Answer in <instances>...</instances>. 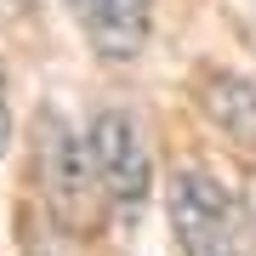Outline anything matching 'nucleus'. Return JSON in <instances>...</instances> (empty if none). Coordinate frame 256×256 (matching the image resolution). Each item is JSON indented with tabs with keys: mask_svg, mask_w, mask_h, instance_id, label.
<instances>
[{
	"mask_svg": "<svg viewBox=\"0 0 256 256\" xmlns=\"http://www.w3.org/2000/svg\"><path fill=\"white\" fill-rule=\"evenodd\" d=\"M205 108H210V120H222L239 142L256 137V86H250V80H239V74H216Z\"/></svg>",
	"mask_w": 256,
	"mask_h": 256,
	"instance_id": "obj_5",
	"label": "nucleus"
},
{
	"mask_svg": "<svg viewBox=\"0 0 256 256\" xmlns=\"http://www.w3.org/2000/svg\"><path fill=\"white\" fill-rule=\"evenodd\" d=\"M12 12H23V0H0V18H12Z\"/></svg>",
	"mask_w": 256,
	"mask_h": 256,
	"instance_id": "obj_8",
	"label": "nucleus"
},
{
	"mask_svg": "<svg viewBox=\"0 0 256 256\" xmlns=\"http://www.w3.org/2000/svg\"><path fill=\"white\" fill-rule=\"evenodd\" d=\"M80 12L86 34L97 40V52L108 63H126V57L142 52V34H148V0H68Z\"/></svg>",
	"mask_w": 256,
	"mask_h": 256,
	"instance_id": "obj_4",
	"label": "nucleus"
},
{
	"mask_svg": "<svg viewBox=\"0 0 256 256\" xmlns=\"http://www.w3.org/2000/svg\"><path fill=\"white\" fill-rule=\"evenodd\" d=\"M34 142H40V188H46V205L63 228H86L97 210V160H92V142L74 137L68 120L46 108L34 120Z\"/></svg>",
	"mask_w": 256,
	"mask_h": 256,
	"instance_id": "obj_2",
	"label": "nucleus"
},
{
	"mask_svg": "<svg viewBox=\"0 0 256 256\" xmlns=\"http://www.w3.org/2000/svg\"><path fill=\"white\" fill-rule=\"evenodd\" d=\"M12 142V102H6V68H0V154Z\"/></svg>",
	"mask_w": 256,
	"mask_h": 256,
	"instance_id": "obj_6",
	"label": "nucleus"
},
{
	"mask_svg": "<svg viewBox=\"0 0 256 256\" xmlns=\"http://www.w3.org/2000/svg\"><path fill=\"white\" fill-rule=\"evenodd\" d=\"M245 210H250V222H256V176H250V188H245Z\"/></svg>",
	"mask_w": 256,
	"mask_h": 256,
	"instance_id": "obj_7",
	"label": "nucleus"
},
{
	"mask_svg": "<svg viewBox=\"0 0 256 256\" xmlns=\"http://www.w3.org/2000/svg\"><path fill=\"white\" fill-rule=\"evenodd\" d=\"M86 142H92V160H97L102 200L137 216V205L148 200V188H154V165H148V148H142L137 120L120 114V108H102L92 120V131H86Z\"/></svg>",
	"mask_w": 256,
	"mask_h": 256,
	"instance_id": "obj_3",
	"label": "nucleus"
},
{
	"mask_svg": "<svg viewBox=\"0 0 256 256\" xmlns=\"http://www.w3.org/2000/svg\"><path fill=\"white\" fill-rule=\"evenodd\" d=\"M165 210L182 256H239V205L205 165H176L165 182Z\"/></svg>",
	"mask_w": 256,
	"mask_h": 256,
	"instance_id": "obj_1",
	"label": "nucleus"
}]
</instances>
